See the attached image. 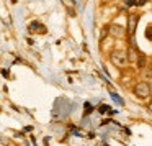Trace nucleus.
<instances>
[{
	"instance_id": "8",
	"label": "nucleus",
	"mask_w": 152,
	"mask_h": 146,
	"mask_svg": "<svg viewBox=\"0 0 152 146\" xmlns=\"http://www.w3.org/2000/svg\"><path fill=\"white\" fill-rule=\"evenodd\" d=\"M111 97H113V99H115V100H116V102H118V103H121V99H119V97L116 95V94H111Z\"/></svg>"
},
{
	"instance_id": "3",
	"label": "nucleus",
	"mask_w": 152,
	"mask_h": 146,
	"mask_svg": "<svg viewBox=\"0 0 152 146\" xmlns=\"http://www.w3.org/2000/svg\"><path fill=\"white\" fill-rule=\"evenodd\" d=\"M110 33L116 38H123L126 35V30L123 27H119V25H111V27H110Z\"/></svg>"
},
{
	"instance_id": "9",
	"label": "nucleus",
	"mask_w": 152,
	"mask_h": 146,
	"mask_svg": "<svg viewBox=\"0 0 152 146\" xmlns=\"http://www.w3.org/2000/svg\"><path fill=\"white\" fill-rule=\"evenodd\" d=\"M149 112L152 113V100H151V102H149Z\"/></svg>"
},
{
	"instance_id": "4",
	"label": "nucleus",
	"mask_w": 152,
	"mask_h": 146,
	"mask_svg": "<svg viewBox=\"0 0 152 146\" xmlns=\"http://www.w3.org/2000/svg\"><path fill=\"white\" fill-rule=\"evenodd\" d=\"M128 59H129V63H137L139 53H137V49H136L134 46H129V49H128Z\"/></svg>"
},
{
	"instance_id": "5",
	"label": "nucleus",
	"mask_w": 152,
	"mask_h": 146,
	"mask_svg": "<svg viewBox=\"0 0 152 146\" xmlns=\"http://www.w3.org/2000/svg\"><path fill=\"white\" fill-rule=\"evenodd\" d=\"M136 23H137V17H136V15H131V17H129V25H128V33L131 35V36L134 35Z\"/></svg>"
},
{
	"instance_id": "6",
	"label": "nucleus",
	"mask_w": 152,
	"mask_h": 146,
	"mask_svg": "<svg viewBox=\"0 0 152 146\" xmlns=\"http://www.w3.org/2000/svg\"><path fill=\"white\" fill-rule=\"evenodd\" d=\"M137 66H139V69H142V67L145 66V58H144V56H139V59H137Z\"/></svg>"
},
{
	"instance_id": "1",
	"label": "nucleus",
	"mask_w": 152,
	"mask_h": 146,
	"mask_svg": "<svg viewBox=\"0 0 152 146\" xmlns=\"http://www.w3.org/2000/svg\"><path fill=\"white\" fill-rule=\"evenodd\" d=\"M110 59L115 64L116 67H126L129 63L128 59V51H121V49H115L111 54H110Z\"/></svg>"
},
{
	"instance_id": "2",
	"label": "nucleus",
	"mask_w": 152,
	"mask_h": 146,
	"mask_svg": "<svg viewBox=\"0 0 152 146\" xmlns=\"http://www.w3.org/2000/svg\"><path fill=\"white\" fill-rule=\"evenodd\" d=\"M132 92H134L136 97H141V99H147L149 95H151V86H149L145 80H142V82H137L134 86V89H132Z\"/></svg>"
},
{
	"instance_id": "7",
	"label": "nucleus",
	"mask_w": 152,
	"mask_h": 146,
	"mask_svg": "<svg viewBox=\"0 0 152 146\" xmlns=\"http://www.w3.org/2000/svg\"><path fill=\"white\" fill-rule=\"evenodd\" d=\"M145 35H147V38H152V27L147 28V33H145Z\"/></svg>"
}]
</instances>
